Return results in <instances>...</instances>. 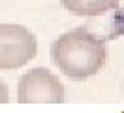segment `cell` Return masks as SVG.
<instances>
[{"instance_id":"cell-5","label":"cell","mask_w":124,"mask_h":113,"mask_svg":"<svg viewBox=\"0 0 124 113\" xmlns=\"http://www.w3.org/2000/svg\"><path fill=\"white\" fill-rule=\"evenodd\" d=\"M9 102V90H8V85L0 79V104H8Z\"/></svg>"},{"instance_id":"cell-4","label":"cell","mask_w":124,"mask_h":113,"mask_svg":"<svg viewBox=\"0 0 124 113\" xmlns=\"http://www.w3.org/2000/svg\"><path fill=\"white\" fill-rule=\"evenodd\" d=\"M60 4L70 13L79 17H96L105 11L116 9L120 0H60Z\"/></svg>"},{"instance_id":"cell-1","label":"cell","mask_w":124,"mask_h":113,"mask_svg":"<svg viewBox=\"0 0 124 113\" xmlns=\"http://www.w3.org/2000/svg\"><path fill=\"white\" fill-rule=\"evenodd\" d=\"M109 49L103 38L92 34L86 26L68 30L51 45L53 64L73 81H86L107 62Z\"/></svg>"},{"instance_id":"cell-2","label":"cell","mask_w":124,"mask_h":113,"mask_svg":"<svg viewBox=\"0 0 124 113\" xmlns=\"http://www.w3.org/2000/svg\"><path fill=\"white\" fill-rule=\"evenodd\" d=\"M38 53L36 36L23 25H0V70H17Z\"/></svg>"},{"instance_id":"cell-3","label":"cell","mask_w":124,"mask_h":113,"mask_svg":"<svg viewBox=\"0 0 124 113\" xmlns=\"http://www.w3.org/2000/svg\"><path fill=\"white\" fill-rule=\"evenodd\" d=\"M19 104H62L64 85L47 68H32L19 79Z\"/></svg>"}]
</instances>
